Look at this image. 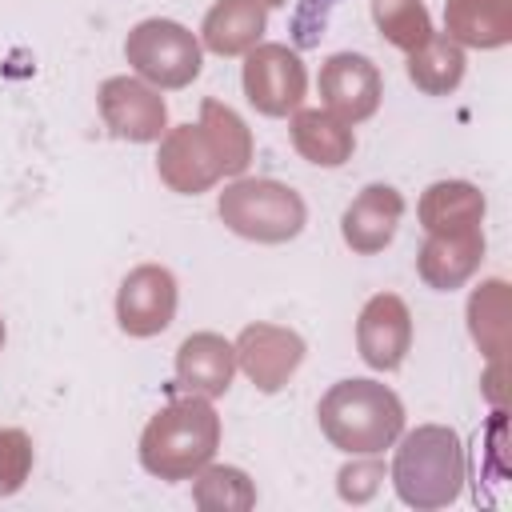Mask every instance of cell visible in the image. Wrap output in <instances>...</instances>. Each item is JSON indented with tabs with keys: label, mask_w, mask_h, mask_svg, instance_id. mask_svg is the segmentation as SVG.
<instances>
[{
	"label": "cell",
	"mask_w": 512,
	"mask_h": 512,
	"mask_svg": "<svg viewBox=\"0 0 512 512\" xmlns=\"http://www.w3.org/2000/svg\"><path fill=\"white\" fill-rule=\"evenodd\" d=\"M444 36L492 52L512 40V0H444Z\"/></svg>",
	"instance_id": "18"
},
{
	"label": "cell",
	"mask_w": 512,
	"mask_h": 512,
	"mask_svg": "<svg viewBox=\"0 0 512 512\" xmlns=\"http://www.w3.org/2000/svg\"><path fill=\"white\" fill-rule=\"evenodd\" d=\"M508 316H512L508 312V280H500V276L480 280L468 296V336L484 360L508 352V340H512Z\"/></svg>",
	"instance_id": "21"
},
{
	"label": "cell",
	"mask_w": 512,
	"mask_h": 512,
	"mask_svg": "<svg viewBox=\"0 0 512 512\" xmlns=\"http://www.w3.org/2000/svg\"><path fill=\"white\" fill-rule=\"evenodd\" d=\"M396 456L388 468V480L400 496V504L416 512H436L460 500L468 480V460L456 428L448 424H420L412 432L396 436Z\"/></svg>",
	"instance_id": "1"
},
{
	"label": "cell",
	"mask_w": 512,
	"mask_h": 512,
	"mask_svg": "<svg viewBox=\"0 0 512 512\" xmlns=\"http://www.w3.org/2000/svg\"><path fill=\"white\" fill-rule=\"evenodd\" d=\"M236 348V368L256 384V392H280L288 388V380L300 372L304 364V336L296 328H284V324H268V320H256V324H244L240 336L232 340Z\"/></svg>",
	"instance_id": "9"
},
{
	"label": "cell",
	"mask_w": 512,
	"mask_h": 512,
	"mask_svg": "<svg viewBox=\"0 0 512 512\" xmlns=\"http://www.w3.org/2000/svg\"><path fill=\"white\" fill-rule=\"evenodd\" d=\"M404 220V196L392 184H364L344 216H340V236L356 256H376L396 240V228Z\"/></svg>",
	"instance_id": "13"
},
{
	"label": "cell",
	"mask_w": 512,
	"mask_h": 512,
	"mask_svg": "<svg viewBox=\"0 0 512 512\" xmlns=\"http://www.w3.org/2000/svg\"><path fill=\"white\" fill-rule=\"evenodd\" d=\"M216 216L240 240H252V244H288V240H296L304 232L308 204L284 180H272V176H236L216 196Z\"/></svg>",
	"instance_id": "4"
},
{
	"label": "cell",
	"mask_w": 512,
	"mask_h": 512,
	"mask_svg": "<svg viewBox=\"0 0 512 512\" xmlns=\"http://www.w3.org/2000/svg\"><path fill=\"white\" fill-rule=\"evenodd\" d=\"M4 340H8V328H4V316H0V348H4Z\"/></svg>",
	"instance_id": "28"
},
{
	"label": "cell",
	"mask_w": 512,
	"mask_h": 512,
	"mask_svg": "<svg viewBox=\"0 0 512 512\" xmlns=\"http://www.w3.org/2000/svg\"><path fill=\"white\" fill-rule=\"evenodd\" d=\"M180 284L164 264H136L116 288V324L132 340L160 336L176 320Z\"/></svg>",
	"instance_id": "8"
},
{
	"label": "cell",
	"mask_w": 512,
	"mask_h": 512,
	"mask_svg": "<svg viewBox=\"0 0 512 512\" xmlns=\"http://www.w3.org/2000/svg\"><path fill=\"white\" fill-rule=\"evenodd\" d=\"M156 144V176L176 196H200L224 176L200 124H176Z\"/></svg>",
	"instance_id": "12"
},
{
	"label": "cell",
	"mask_w": 512,
	"mask_h": 512,
	"mask_svg": "<svg viewBox=\"0 0 512 512\" xmlns=\"http://www.w3.org/2000/svg\"><path fill=\"white\" fill-rule=\"evenodd\" d=\"M220 448V416L204 396H172L140 432V468L156 480H192Z\"/></svg>",
	"instance_id": "3"
},
{
	"label": "cell",
	"mask_w": 512,
	"mask_h": 512,
	"mask_svg": "<svg viewBox=\"0 0 512 512\" xmlns=\"http://www.w3.org/2000/svg\"><path fill=\"white\" fill-rule=\"evenodd\" d=\"M236 376V348L220 332H192L176 348V388L216 400L232 388Z\"/></svg>",
	"instance_id": "14"
},
{
	"label": "cell",
	"mask_w": 512,
	"mask_h": 512,
	"mask_svg": "<svg viewBox=\"0 0 512 512\" xmlns=\"http://www.w3.org/2000/svg\"><path fill=\"white\" fill-rule=\"evenodd\" d=\"M264 28H268V8L260 0H216L204 12L200 44L216 56H244L264 40Z\"/></svg>",
	"instance_id": "17"
},
{
	"label": "cell",
	"mask_w": 512,
	"mask_h": 512,
	"mask_svg": "<svg viewBox=\"0 0 512 512\" xmlns=\"http://www.w3.org/2000/svg\"><path fill=\"white\" fill-rule=\"evenodd\" d=\"M124 60L152 88L176 92V88H188L200 76V68H204V44L180 20L148 16V20H140L124 36Z\"/></svg>",
	"instance_id": "5"
},
{
	"label": "cell",
	"mask_w": 512,
	"mask_h": 512,
	"mask_svg": "<svg viewBox=\"0 0 512 512\" xmlns=\"http://www.w3.org/2000/svg\"><path fill=\"white\" fill-rule=\"evenodd\" d=\"M292 148L316 168H340L356 152V132L328 108H296L288 120Z\"/></svg>",
	"instance_id": "16"
},
{
	"label": "cell",
	"mask_w": 512,
	"mask_h": 512,
	"mask_svg": "<svg viewBox=\"0 0 512 512\" xmlns=\"http://www.w3.org/2000/svg\"><path fill=\"white\" fill-rule=\"evenodd\" d=\"M244 96L260 116H292L304 108L308 96V68L296 48L288 44H256L244 52V72H240Z\"/></svg>",
	"instance_id": "6"
},
{
	"label": "cell",
	"mask_w": 512,
	"mask_h": 512,
	"mask_svg": "<svg viewBox=\"0 0 512 512\" xmlns=\"http://www.w3.org/2000/svg\"><path fill=\"white\" fill-rule=\"evenodd\" d=\"M264 8H280V4H288V0H260Z\"/></svg>",
	"instance_id": "29"
},
{
	"label": "cell",
	"mask_w": 512,
	"mask_h": 512,
	"mask_svg": "<svg viewBox=\"0 0 512 512\" xmlns=\"http://www.w3.org/2000/svg\"><path fill=\"white\" fill-rule=\"evenodd\" d=\"M380 484H384V464H380V456H352V460L336 472V492H340V500H348V504L372 500V496L380 492Z\"/></svg>",
	"instance_id": "26"
},
{
	"label": "cell",
	"mask_w": 512,
	"mask_h": 512,
	"mask_svg": "<svg viewBox=\"0 0 512 512\" xmlns=\"http://www.w3.org/2000/svg\"><path fill=\"white\" fill-rule=\"evenodd\" d=\"M372 24L404 56L416 52L432 36V16L424 0H372Z\"/></svg>",
	"instance_id": "24"
},
{
	"label": "cell",
	"mask_w": 512,
	"mask_h": 512,
	"mask_svg": "<svg viewBox=\"0 0 512 512\" xmlns=\"http://www.w3.org/2000/svg\"><path fill=\"white\" fill-rule=\"evenodd\" d=\"M316 420L328 444L340 448L344 456H380L404 432V404L388 384L352 376V380H336L320 396Z\"/></svg>",
	"instance_id": "2"
},
{
	"label": "cell",
	"mask_w": 512,
	"mask_h": 512,
	"mask_svg": "<svg viewBox=\"0 0 512 512\" xmlns=\"http://www.w3.org/2000/svg\"><path fill=\"white\" fill-rule=\"evenodd\" d=\"M356 352L376 372H396L412 352V312L396 292H376L356 316Z\"/></svg>",
	"instance_id": "11"
},
{
	"label": "cell",
	"mask_w": 512,
	"mask_h": 512,
	"mask_svg": "<svg viewBox=\"0 0 512 512\" xmlns=\"http://www.w3.org/2000/svg\"><path fill=\"white\" fill-rule=\"evenodd\" d=\"M192 500L204 512H248L256 508V484L236 464H204L192 476Z\"/></svg>",
	"instance_id": "23"
},
{
	"label": "cell",
	"mask_w": 512,
	"mask_h": 512,
	"mask_svg": "<svg viewBox=\"0 0 512 512\" xmlns=\"http://www.w3.org/2000/svg\"><path fill=\"white\" fill-rule=\"evenodd\" d=\"M96 108L104 128L128 144H152L168 132V104L160 88L140 76H108L96 88Z\"/></svg>",
	"instance_id": "7"
},
{
	"label": "cell",
	"mask_w": 512,
	"mask_h": 512,
	"mask_svg": "<svg viewBox=\"0 0 512 512\" xmlns=\"http://www.w3.org/2000/svg\"><path fill=\"white\" fill-rule=\"evenodd\" d=\"M484 212L488 200L472 180H436L416 204V220L424 232H468L484 224Z\"/></svg>",
	"instance_id": "19"
},
{
	"label": "cell",
	"mask_w": 512,
	"mask_h": 512,
	"mask_svg": "<svg viewBox=\"0 0 512 512\" xmlns=\"http://www.w3.org/2000/svg\"><path fill=\"white\" fill-rule=\"evenodd\" d=\"M408 80L424 92V96H448L460 88L464 80V68H468V56L464 48L444 36V32H432L416 52H408Z\"/></svg>",
	"instance_id": "22"
},
{
	"label": "cell",
	"mask_w": 512,
	"mask_h": 512,
	"mask_svg": "<svg viewBox=\"0 0 512 512\" xmlns=\"http://www.w3.org/2000/svg\"><path fill=\"white\" fill-rule=\"evenodd\" d=\"M316 88H320V108H328L344 124H364L368 116H376V108L384 100V76L360 52H336V56H328L320 64Z\"/></svg>",
	"instance_id": "10"
},
{
	"label": "cell",
	"mask_w": 512,
	"mask_h": 512,
	"mask_svg": "<svg viewBox=\"0 0 512 512\" xmlns=\"http://www.w3.org/2000/svg\"><path fill=\"white\" fill-rule=\"evenodd\" d=\"M32 436L24 428H0V496H16L32 476Z\"/></svg>",
	"instance_id": "25"
},
{
	"label": "cell",
	"mask_w": 512,
	"mask_h": 512,
	"mask_svg": "<svg viewBox=\"0 0 512 512\" xmlns=\"http://www.w3.org/2000/svg\"><path fill=\"white\" fill-rule=\"evenodd\" d=\"M480 384H484V396H488L496 408H504V400H508V396H504V356H492V360H488V372H484Z\"/></svg>",
	"instance_id": "27"
},
{
	"label": "cell",
	"mask_w": 512,
	"mask_h": 512,
	"mask_svg": "<svg viewBox=\"0 0 512 512\" xmlns=\"http://www.w3.org/2000/svg\"><path fill=\"white\" fill-rule=\"evenodd\" d=\"M196 124H200V132L208 136L220 172H224V176H244V168L252 164V152H256L252 128L244 124V116H240L232 104L208 96V100L200 104V120H196Z\"/></svg>",
	"instance_id": "20"
},
{
	"label": "cell",
	"mask_w": 512,
	"mask_h": 512,
	"mask_svg": "<svg viewBox=\"0 0 512 512\" xmlns=\"http://www.w3.org/2000/svg\"><path fill=\"white\" fill-rule=\"evenodd\" d=\"M480 260H484V228L428 232L420 252H416V272L428 288L452 292V288L468 284L480 272Z\"/></svg>",
	"instance_id": "15"
}]
</instances>
